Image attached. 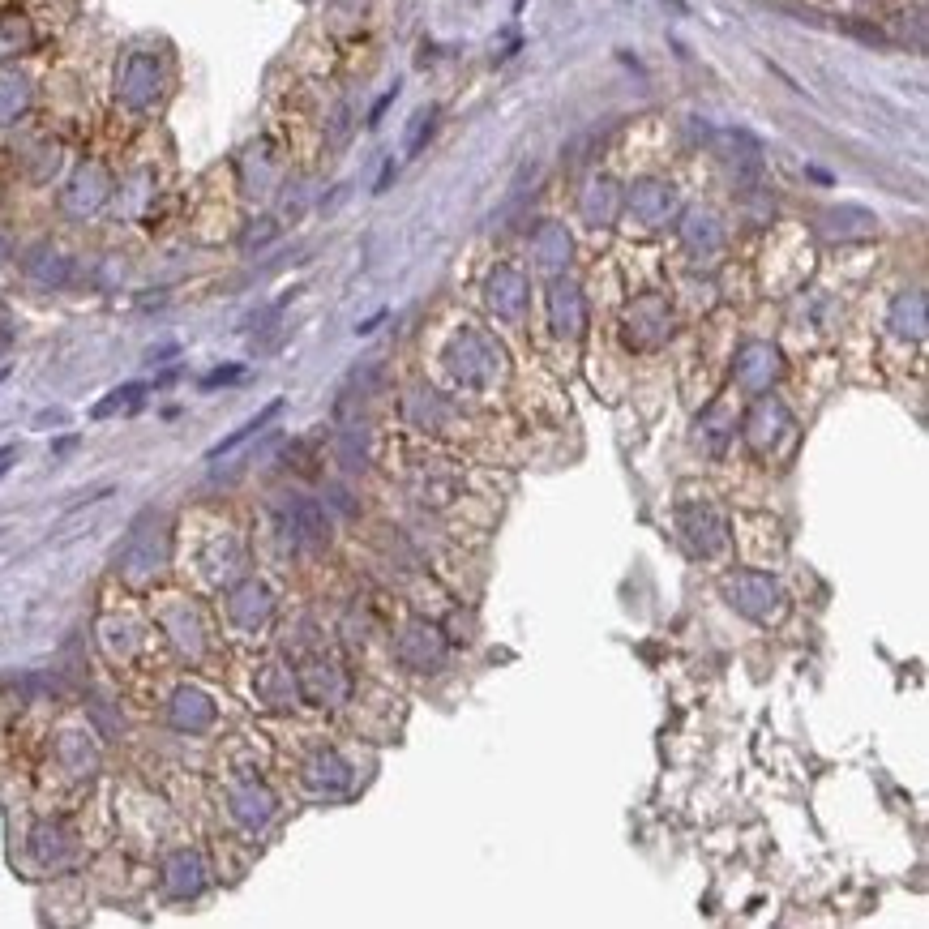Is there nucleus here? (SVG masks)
Returning a JSON list of instances; mask_svg holds the SVG:
<instances>
[{"instance_id": "nucleus-4", "label": "nucleus", "mask_w": 929, "mask_h": 929, "mask_svg": "<svg viewBox=\"0 0 929 929\" xmlns=\"http://www.w3.org/2000/svg\"><path fill=\"white\" fill-rule=\"evenodd\" d=\"M240 373H245V369H240V364H232V369H219V373H210L202 386L210 390V386H219V382H232V377H240Z\"/></svg>"}, {"instance_id": "nucleus-3", "label": "nucleus", "mask_w": 929, "mask_h": 929, "mask_svg": "<svg viewBox=\"0 0 929 929\" xmlns=\"http://www.w3.org/2000/svg\"><path fill=\"white\" fill-rule=\"evenodd\" d=\"M137 399H142V386H137V382H129V386H120V390H112V399H103V403H95V407H90V416H95V420H103V416H112V411L116 407H133Z\"/></svg>"}, {"instance_id": "nucleus-2", "label": "nucleus", "mask_w": 929, "mask_h": 929, "mask_svg": "<svg viewBox=\"0 0 929 929\" xmlns=\"http://www.w3.org/2000/svg\"><path fill=\"white\" fill-rule=\"evenodd\" d=\"M292 519H296V527L309 540H322L326 536V519H322V510H317L313 501H292Z\"/></svg>"}, {"instance_id": "nucleus-1", "label": "nucleus", "mask_w": 929, "mask_h": 929, "mask_svg": "<svg viewBox=\"0 0 929 929\" xmlns=\"http://www.w3.org/2000/svg\"><path fill=\"white\" fill-rule=\"evenodd\" d=\"M279 411H283V399H274V403H266V407H262V411H257V416H253V420H245V424H240L236 433H227V437L219 441V446H210V450H206V463H215V459H223V454H232V450L240 446V441H249V437H257V433H262V429H266V424H270L274 416H279Z\"/></svg>"}]
</instances>
